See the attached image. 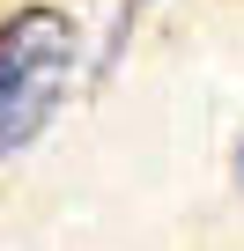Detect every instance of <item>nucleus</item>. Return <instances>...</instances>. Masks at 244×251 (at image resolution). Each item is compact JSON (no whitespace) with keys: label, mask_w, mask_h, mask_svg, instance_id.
Wrapping results in <instances>:
<instances>
[{"label":"nucleus","mask_w":244,"mask_h":251,"mask_svg":"<svg viewBox=\"0 0 244 251\" xmlns=\"http://www.w3.org/2000/svg\"><path fill=\"white\" fill-rule=\"evenodd\" d=\"M74 15L67 8H15L0 23V155L30 148L52 111H59V89L74 74Z\"/></svg>","instance_id":"obj_1"},{"label":"nucleus","mask_w":244,"mask_h":251,"mask_svg":"<svg viewBox=\"0 0 244 251\" xmlns=\"http://www.w3.org/2000/svg\"><path fill=\"white\" fill-rule=\"evenodd\" d=\"M141 8H148V0H126V15H118V23H134V15H141Z\"/></svg>","instance_id":"obj_2"},{"label":"nucleus","mask_w":244,"mask_h":251,"mask_svg":"<svg viewBox=\"0 0 244 251\" xmlns=\"http://www.w3.org/2000/svg\"><path fill=\"white\" fill-rule=\"evenodd\" d=\"M237 177H244V155H237Z\"/></svg>","instance_id":"obj_3"}]
</instances>
